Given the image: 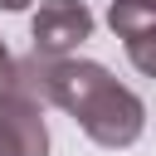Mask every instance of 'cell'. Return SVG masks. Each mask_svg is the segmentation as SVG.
<instances>
[{
	"mask_svg": "<svg viewBox=\"0 0 156 156\" xmlns=\"http://www.w3.org/2000/svg\"><path fill=\"white\" fill-rule=\"evenodd\" d=\"M15 83V58H10V49H5V39H0V93Z\"/></svg>",
	"mask_w": 156,
	"mask_h": 156,
	"instance_id": "cell-6",
	"label": "cell"
},
{
	"mask_svg": "<svg viewBox=\"0 0 156 156\" xmlns=\"http://www.w3.org/2000/svg\"><path fill=\"white\" fill-rule=\"evenodd\" d=\"M122 44H127L132 68H136V73H146V78H156V24H151V29H141V34H127Z\"/></svg>",
	"mask_w": 156,
	"mask_h": 156,
	"instance_id": "cell-5",
	"label": "cell"
},
{
	"mask_svg": "<svg viewBox=\"0 0 156 156\" xmlns=\"http://www.w3.org/2000/svg\"><path fill=\"white\" fill-rule=\"evenodd\" d=\"M107 24H112L117 39L141 34V29L156 24V0H112V5H107Z\"/></svg>",
	"mask_w": 156,
	"mask_h": 156,
	"instance_id": "cell-4",
	"label": "cell"
},
{
	"mask_svg": "<svg viewBox=\"0 0 156 156\" xmlns=\"http://www.w3.org/2000/svg\"><path fill=\"white\" fill-rule=\"evenodd\" d=\"M93 34V10L83 0H44L39 15L29 20V39L39 58H73V49Z\"/></svg>",
	"mask_w": 156,
	"mask_h": 156,
	"instance_id": "cell-2",
	"label": "cell"
},
{
	"mask_svg": "<svg viewBox=\"0 0 156 156\" xmlns=\"http://www.w3.org/2000/svg\"><path fill=\"white\" fill-rule=\"evenodd\" d=\"M29 0H0V10H24Z\"/></svg>",
	"mask_w": 156,
	"mask_h": 156,
	"instance_id": "cell-7",
	"label": "cell"
},
{
	"mask_svg": "<svg viewBox=\"0 0 156 156\" xmlns=\"http://www.w3.org/2000/svg\"><path fill=\"white\" fill-rule=\"evenodd\" d=\"M0 156H49L44 107L29 102L15 83L0 93Z\"/></svg>",
	"mask_w": 156,
	"mask_h": 156,
	"instance_id": "cell-3",
	"label": "cell"
},
{
	"mask_svg": "<svg viewBox=\"0 0 156 156\" xmlns=\"http://www.w3.org/2000/svg\"><path fill=\"white\" fill-rule=\"evenodd\" d=\"M44 102L49 107H63L83 132L88 141L107 146V151H122L141 136L146 127V107L141 98L117 83L102 63L93 58H44Z\"/></svg>",
	"mask_w": 156,
	"mask_h": 156,
	"instance_id": "cell-1",
	"label": "cell"
}]
</instances>
